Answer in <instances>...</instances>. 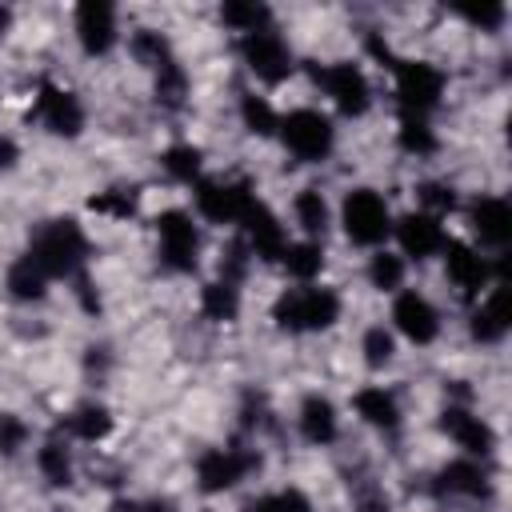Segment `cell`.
Instances as JSON below:
<instances>
[{
  "label": "cell",
  "mask_w": 512,
  "mask_h": 512,
  "mask_svg": "<svg viewBox=\"0 0 512 512\" xmlns=\"http://www.w3.org/2000/svg\"><path fill=\"white\" fill-rule=\"evenodd\" d=\"M280 260H284L288 276H296V280H312V276L324 268V248H320V240H300V244H288Z\"/></svg>",
  "instance_id": "obj_30"
},
{
  "label": "cell",
  "mask_w": 512,
  "mask_h": 512,
  "mask_svg": "<svg viewBox=\"0 0 512 512\" xmlns=\"http://www.w3.org/2000/svg\"><path fill=\"white\" fill-rule=\"evenodd\" d=\"M16 160H20V148H16V140L0 132V168H16Z\"/></svg>",
  "instance_id": "obj_43"
},
{
  "label": "cell",
  "mask_w": 512,
  "mask_h": 512,
  "mask_svg": "<svg viewBox=\"0 0 512 512\" xmlns=\"http://www.w3.org/2000/svg\"><path fill=\"white\" fill-rule=\"evenodd\" d=\"M312 80L348 116H364L368 104H372V88H368V80H364V72L356 64H324V68H312Z\"/></svg>",
  "instance_id": "obj_10"
},
{
  "label": "cell",
  "mask_w": 512,
  "mask_h": 512,
  "mask_svg": "<svg viewBox=\"0 0 512 512\" xmlns=\"http://www.w3.org/2000/svg\"><path fill=\"white\" fill-rule=\"evenodd\" d=\"M244 512H312V500H308L300 488H280V492H272V496L252 500Z\"/></svg>",
  "instance_id": "obj_36"
},
{
  "label": "cell",
  "mask_w": 512,
  "mask_h": 512,
  "mask_svg": "<svg viewBox=\"0 0 512 512\" xmlns=\"http://www.w3.org/2000/svg\"><path fill=\"white\" fill-rule=\"evenodd\" d=\"M336 408L320 396V392H312V396H304V404H300V436L308 440V444H316V448H324V444H332L336 440Z\"/></svg>",
  "instance_id": "obj_20"
},
{
  "label": "cell",
  "mask_w": 512,
  "mask_h": 512,
  "mask_svg": "<svg viewBox=\"0 0 512 512\" xmlns=\"http://www.w3.org/2000/svg\"><path fill=\"white\" fill-rule=\"evenodd\" d=\"M292 212H296V224L308 232V236H324L328 228V204L316 188H300L296 200H292Z\"/></svg>",
  "instance_id": "obj_29"
},
{
  "label": "cell",
  "mask_w": 512,
  "mask_h": 512,
  "mask_svg": "<svg viewBox=\"0 0 512 512\" xmlns=\"http://www.w3.org/2000/svg\"><path fill=\"white\" fill-rule=\"evenodd\" d=\"M272 320L288 332H320L340 320V296L332 288H292L272 304Z\"/></svg>",
  "instance_id": "obj_1"
},
{
  "label": "cell",
  "mask_w": 512,
  "mask_h": 512,
  "mask_svg": "<svg viewBox=\"0 0 512 512\" xmlns=\"http://www.w3.org/2000/svg\"><path fill=\"white\" fill-rule=\"evenodd\" d=\"M508 320H512L508 284H504V280H496V284L488 288V296L480 300V308L472 312V336H476L480 344H496V340H504Z\"/></svg>",
  "instance_id": "obj_18"
},
{
  "label": "cell",
  "mask_w": 512,
  "mask_h": 512,
  "mask_svg": "<svg viewBox=\"0 0 512 512\" xmlns=\"http://www.w3.org/2000/svg\"><path fill=\"white\" fill-rule=\"evenodd\" d=\"M184 96H188V72L172 60V64H164V68L156 72V100H160L164 108H180Z\"/></svg>",
  "instance_id": "obj_33"
},
{
  "label": "cell",
  "mask_w": 512,
  "mask_h": 512,
  "mask_svg": "<svg viewBox=\"0 0 512 512\" xmlns=\"http://www.w3.org/2000/svg\"><path fill=\"white\" fill-rule=\"evenodd\" d=\"M444 272H448V280H452V288L460 296H480L488 288V280H492L488 260L476 248L460 244V240H448L444 244Z\"/></svg>",
  "instance_id": "obj_14"
},
{
  "label": "cell",
  "mask_w": 512,
  "mask_h": 512,
  "mask_svg": "<svg viewBox=\"0 0 512 512\" xmlns=\"http://www.w3.org/2000/svg\"><path fill=\"white\" fill-rule=\"evenodd\" d=\"M240 56H244V64L252 68V76L264 80V84H280V80L292 76V48H288L284 36L272 32V28L248 32V36L240 40Z\"/></svg>",
  "instance_id": "obj_6"
},
{
  "label": "cell",
  "mask_w": 512,
  "mask_h": 512,
  "mask_svg": "<svg viewBox=\"0 0 512 512\" xmlns=\"http://www.w3.org/2000/svg\"><path fill=\"white\" fill-rule=\"evenodd\" d=\"M48 276H72L80 268V260L88 256V240L80 232L76 220H52L32 236V252H28Z\"/></svg>",
  "instance_id": "obj_2"
},
{
  "label": "cell",
  "mask_w": 512,
  "mask_h": 512,
  "mask_svg": "<svg viewBox=\"0 0 512 512\" xmlns=\"http://www.w3.org/2000/svg\"><path fill=\"white\" fill-rule=\"evenodd\" d=\"M416 192H420L424 212H428V216H436V220H440L444 212H452V208H456V192H452L448 184H440V180H428V184H420Z\"/></svg>",
  "instance_id": "obj_38"
},
{
  "label": "cell",
  "mask_w": 512,
  "mask_h": 512,
  "mask_svg": "<svg viewBox=\"0 0 512 512\" xmlns=\"http://www.w3.org/2000/svg\"><path fill=\"white\" fill-rule=\"evenodd\" d=\"M472 232L484 240V244H508V236H512V208H508V200H500V196H480L476 204H472Z\"/></svg>",
  "instance_id": "obj_19"
},
{
  "label": "cell",
  "mask_w": 512,
  "mask_h": 512,
  "mask_svg": "<svg viewBox=\"0 0 512 512\" xmlns=\"http://www.w3.org/2000/svg\"><path fill=\"white\" fill-rule=\"evenodd\" d=\"M4 288H8V296H12V300H20V304L44 300V292H48V272H44L32 256H20V260H12V264H8Z\"/></svg>",
  "instance_id": "obj_21"
},
{
  "label": "cell",
  "mask_w": 512,
  "mask_h": 512,
  "mask_svg": "<svg viewBox=\"0 0 512 512\" xmlns=\"http://www.w3.org/2000/svg\"><path fill=\"white\" fill-rule=\"evenodd\" d=\"M36 468H40V476H44L48 484H56V488H68V484H72V456H68V448H64L60 440H48V444L36 452Z\"/></svg>",
  "instance_id": "obj_31"
},
{
  "label": "cell",
  "mask_w": 512,
  "mask_h": 512,
  "mask_svg": "<svg viewBox=\"0 0 512 512\" xmlns=\"http://www.w3.org/2000/svg\"><path fill=\"white\" fill-rule=\"evenodd\" d=\"M440 428H444V432H448V436H452L468 456H488V452L496 448V432H492V424H488L484 416L468 412V408L448 404V408H444Z\"/></svg>",
  "instance_id": "obj_16"
},
{
  "label": "cell",
  "mask_w": 512,
  "mask_h": 512,
  "mask_svg": "<svg viewBox=\"0 0 512 512\" xmlns=\"http://www.w3.org/2000/svg\"><path fill=\"white\" fill-rule=\"evenodd\" d=\"M36 116H40V124H44L52 136H68V140H72V136H80V128H84V108H80V100H76L68 88L52 84V80L40 84Z\"/></svg>",
  "instance_id": "obj_11"
},
{
  "label": "cell",
  "mask_w": 512,
  "mask_h": 512,
  "mask_svg": "<svg viewBox=\"0 0 512 512\" xmlns=\"http://www.w3.org/2000/svg\"><path fill=\"white\" fill-rule=\"evenodd\" d=\"M344 232L352 244H380L392 232V212L376 188H352L340 208Z\"/></svg>",
  "instance_id": "obj_4"
},
{
  "label": "cell",
  "mask_w": 512,
  "mask_h": 512,
  "mask_svg": "<svg viewBox=\"0 0 512 512\" xmlns=\"http://www.w3.org/2000/svg\"><path fill=\"white\" fill-rule=\"evenodd\" d=\"M240 120H244V128H248L252 136H272V132L280 128L276 108H272L264 96H256V92L240 96Z\"/></svg>",
  "instance_id": "obj_32"
},
{
  "label": "cell",
  "mask_w": 512,
  "mask_h": 512,
  "mask_svg": "<svg viewBox=\"0 0 512 512\" xmlns=\"http://www.w3.org/2000/svg\"><path fill=\"white\" fill-rule=\"evenodd\" d=\"M108 512H140V504H132V500H112Z\"/></svg>",
  "instance_id": "obj_46"
},
{
  "label": "cell",
  "mask_w": 512,
  "mask_h": 512,
  "mask_svg": "<svg viewBox=\"0 0 512 512\" xmlns=\"http://www.w3.org/2000/svg\"><path fill=\"white\" fill-rule=\"evenodd\" d=\"M396 140H400V148H404L408 156H416V160H424V156H432V152L440 148V140H436V132L428 128L424 116H404L400 128H396Z\"/></svg>",
  "instance_id": "obj_28"
},
{
  "label": "cell",
  "mask_w": 512,
  "mask_h": 512,
  "mask_svg": "<svg viewBox=\"0 0 512 512\" xmlns=\"http://www.w3.org/2000/svg\"><path fill=\"white\" fill-rule=\"evenodd\" d=\"M156 236H160V260L172 272H192L196 268V252H200V232L192 224L188 212L168 208L156 216Z\"/></svg>",
  "instance_id": "obj_7"
},
{
  "label": "cell",
  "mask_w": 512,
  "mask_h": 512,
  "mask_svg": "<svg viewBox=\"0 0 512 512\" xmlns=\"http://www.w3.org/2000/svg\"><path fill=\"white\" fill-rule=\"evenodd\" d=\"M160 164H164V172H168L172 180L192 184V180L200 176V148H192V144H172Z\"/></svg>",
  "instance_id": "obj_34"
},
{
  "label": "cell",
  "mask_w": 512,
  "mask_h": 512,
  "mask_svg": "<svg viewBox=\"0 0 512 512\" xmlns=\"http://www.w3.org/2000/svg\"><path fill=\"white\" fill-rule=\"evenodd\" d=\"M460 16H464L468 24H476V28H484V32H496V28L504 24V8H500V4H480V8H460Z\"/></svg>",
  "instance_id": "obj_42"
},
{
  "label": "cell",
  "mask_w": 512,
  "mask_h": 512,
  "mask_svg": "<svg viewBox=\"0 0 512 512\" xmlns=\"http://www.w3.org/2000/svg\"><path fill=\"white\" fill-rule=\"evenodd\" d=\"M396 96L408 116H424L428 108L440 104L444 96V72L432 68L428 60H396Z\"/></svg>",
  "instance_id": "obj_5"
},
{
  "label": "cell",
  "mask_w": 512,
  "mask_h": 512,
  "mask_svg": "<svg viewBox=\"0 0 512 512\" xmlns=\"http://www.w3.org/2000/svg\"><path fill=\"white\" fill-rule=\"evenodd\" d=\"M76 296H80V304H84V312H96V308H100V296L92 292V284H88L84 276L76 280Z\"/></svg>",
  "instance_id": "obj_44"
},
{
  "label": "cell",
  "mask_w": 512,
  "mask_h": 512,
  "mask_svg": "<svg viewBox=\"0 0 512 512\" xmlns=\"http://www.w3.org/2000/svg\"><path fill=\"white\" fill-rule=\"evenodd\" d=\"M76 40L88 56H108L116 44V8L104 0L76 4Z\"/></svg>",
  "instance_id": "obj_13"
},
{
  "label": "cell",
  "mask_w": 512,
  "mask_h": 512,
  "mask_svg": "<svg viewBox=\"0 0 512 512\" xmlns=\"http://www.w3.org/2000/svg\"><path fill=\"white\" fill-rule=\"evenodd\" d=\"M392 320L412 344H432L440 336V316L428 304V296H420V292H400L392 304Z\"/></svg>",
  "instance_id": "obj_15"
},
{
  "label": "cell",
  "mask_w": 512,
  "mask_h": 512,
  "mask_svg": "<svg viewBox=\"0 0 512 512\" xmlns=\"http://www.w3.org/2000/svg\"><path fill=\"white\" fill-rule=\"evenodd\" d=\"M140 512H172V504L156 496V500H148V504H140Z\"/></svg>",
  "instance_id": "obj_45"
},
{
  "label": "cell",
  "mask_w": 512,
  "mask_h": 512,
  "mask_svg": "<svg viewBox=\"0 0 512 512\" xmlns=\"http://www.w3.org/2000/svg\"><path fill=\"white\" fill-rule=\"evenodd\" d=\"M240 224H244V244H248V252L252 256H260V260H280L284 256V248H288V236H284V224L276 220V212L264 204V200H252L248 204V212L240 216Z\"/></svg>",
  "instance_id": "obj_12"
},
{
  "label": "cell",
  "mask_w": 512,
  "mask_h": 512,
  "mask_svg": "<svg viewBox=\"0 0 512 512\" xmlns=\"http://www.w3.org/2000/svg\"><path fill=\"white\" fill-rule=\"evenodd\" d=\"M280 140H284V148L296 156V160H324L328 152H332V140H336V132H332V120L320 112V108H296V112H288L284 120H280Z\"/></svg>",
  "instance_id": "obj_3"
},
{
  "label": "cell",
  "mask_w": 512,
  "mask_h": 512,
  "mask_svg": "<svg viewBox=\"0 0 512 512\" xmlns=\"http://www.w3.org/2000/svg\"><path fill=\"white\" fill-rule=\"evenodd\" d=\"M352 404H356V416H360L364 424H372V428L392 432V428L400 424V408H396V396H392L388 388H360V392L352 396Z\"/></svg>",
  "instance_id": "obj_22"
},
{
  "label": "cell",
  "mask_w": 512,
  "mask_h": 512,
  "mask_svg": "<svg viewBox=\"0 0 512 512\" xmlns=\"http://www.w3.org/2000/svg\"><path fill=\"white\" fill-rule=\"evenodd\" d=\"M248 260H252V252H248V244L244 240H232L224 252H220V280H228V284H236L244 272H248Z\"/></svg>",
  "instance_id": "obj_41"
},
{
  "label": "cell",
  "mask_w": 512,
  "mask_h": 512,
  "mask_svg": "<svg viewBox=\"0 0 512 512\" xmlns=\"http://www.w3.org/2000/svg\"><path fill=\"white\" fill-rule=\"evenodd\" d=\"M256 192L244 180H196V212L212 224H240Z\"/></svg>",
  "instance_id": "obj_8"
},
{
  "label": "cell",
  "mask_w": 512,
  "mask_h": 512,
  "mask_svg": "<svg viewBox=\"0 0 512 512\" xmlns=\"http://www.w3.org/2000/svg\"><path fill=\"white\" fill-rule=\"evenodd\" d=\"M396 240H400L404 256H416V260H428V256L444 252V244H448L440 220L428 216V212H408V216H400V220H396Z\"/></svg>",
  "instance_id": "obj_17"
},
{
  "label": "cell",
  "mask_w": 512,
  "mask_h": 512,
  "mask_svg": "<svg viewBox=\"0 0 512 512\" xmlns=\"http://www.w3.org/2000/svg\"><path fill=\"white\" fill-rule=\"evenodd\" d=\"M200 312H204L208 320H216V324L236 320V312H240V292H236V284H228V280L204 284V288H200Z\"/></svg>",
  "instance_id": "obj_26"
},
{
  "label": "cell",
  "mask_w": 512,
  "mask_h": 512,
  "mask_svg": "<svg viewBox=\"0 0 512 512\" xmlns=\"http://www.w3.org/2000/svg\"><path fill=\"white\" fill-rule=\"evenodd\" d=\"M8 24H12V8H0V36L8 32Z\"/></svg>",
  "instance_id": "obj_47"
},
{
  "label": "cell",
  "mask_w": 512,
  "mask_h": 512,
  "mask_svg": "<svg viewBox=\"0 0 512 512\" xmlns=\"http://www.w3.org/2000/svg\"><path fill=\"white\" fill-rule=\"evenodd\" d=\"M88 208L100 212V216H112V220H128V216L136 212V204H132L128 192H96V196L88 200Z\"/></svg>",
  "instance_id": "obj_40"
},
{
  "label": "cell",
  "mask_w": 512,
  "mask_h": 512,
  "mask_svg": "<svg viewBox=\"0 0 512 512\" xmlns=\"http://www.w3.org/2000/svg\"><path fill=\"white\" fill-rule=\"evenodd\" d=\"M360 352H364V364H368V368H384V364L392 360V352H396L392 332L380 328V324H372V328L360 336Z\"/></svg>",
  "instance_id": "obj_37"
},
{
  "label": "cell",
  "mask_w": 512,
  "mask_h": 512,
  "mask_svg": "<svg viewBox=\"0 0 512 512\" xmlns=\"http://www.w3.org/2000/svg\"><path fill=\"white\" fill-rule=\"evenodd\" d=\"M220 20L232 28V32H260V28H268V20H272V12H268V4H260V0H228L224 8H220Z\"/></svg>",
  "instance_id": "obj_27"
},
{
  "label": "cell",
  "mask_w": 512,
  "mask_h": 512,
  "mask_svg": "<svg viewBox=\"0 0 512 512\" xmlns=\"http://www.w3.org/2000/svg\"><path fill=\"white\" fill-rule=\"evenodd\" d=\"M64 428L76 436V440H88V444H96V440H104L108 432H112V412L104 408V404H96V400H88V404H80L68 420H64Z\"/></svg>",
  "instance_id": "obj_24"
},
{
  "label": "cell",
  "mask_w": 512,
  "mask_h": 512,
  "mask_svg": "<svg viewBox=\"0 0 512 512\" xmlns=\"http://www.w3.org/2000/svg\"><path fill=\"white\" fill-rule=\"evenodd\" d=\"M128 52H132L136 64H144V68H152V72H160L164 64H172V44H168V36L156 32V28H140V32H132Z\"/></svg>",
  "instance_id": "obj_25"
},
{
  "label": "cell",
  "mask_w": 512,
  "mask_h": 512,
  "mask_svg": "<svg viewBox=\"0 0 512 512\" xmlns=\"http://www.w3.org/2000/svg\"><path fill=\"white\" fill-rule=\"evenodd\" d=\"M28 444V424L16 412H0V456H16Z\"/></svg>",
  "instance_id": "obj_39"
},
{
  "label": "cell",
  "mask_w": 512,
  "mask_h": 512,
  "mask_svg": "<svg viewBox=\"0 0 512 512\" xmlns=\"http://www.w3.org/2000/svg\"><path fill=\"white\" fill-rule=\"evenodd\" d=\"M368 280H372V288H380V292H396V288L404 284V260L392 256V252H376V256L368 260Z\"/></svg>",
  "instance_id": "obj_35"
},
{
  "label": "cell",
  "mask_w": 512,
  "mask_h": 512,
  "mask_svg": "<svg viewBox=\"0 0 512 512\" xmlns=\"http://www.w3.org/2000/svg\"><path fill=\"white\" fill-rule=\"evenodd\" d=\"M440 484H444V492H456V496H472V500L488 496V472L476 460H452L440 472Z\"/></svg>",
  "instance_id": "obj_23"
},
{
  "label": "cell",
  "mask_w": 512,
  "mask_h": 512,
  "mask_svg": "<svg viewBox=\"0 0 512 512\" xmlns=\"http://www.w3.org/2000/svg\"><path fill=\"white\" fill-rule=\"evenodd\" d=\"M252 468H260V456L252 448H208L196 460V480H200L204 492H228Z\"/></svg>",
  "instance_id": "obj_9"
}]
</instances>
